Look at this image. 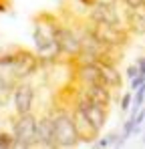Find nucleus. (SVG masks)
<instances>
[{
    "label": "nucleus",
    "mask_w": 145,
    "mask_h": 149,
    "mask_svg": "<svg viewBox=\"0 0 145 149\" xmlns=\"http://www.w3.org/2000/svg\"><path fill=\"white\" fill-rule=\"evenodd\" d=\"M61 24V18L52 12H40L34 16V47H36V54L40 58V69L47 65H54L61 54H59V47H56V30Z\"/></svg>",
    "instance_id": "obj_1"
},
{
    "label": "nucleus",
    "mask_w": 145,
    "mask_h": 149,
    "mask_svg": "<svg viewBox=\"0 0 145 149\" xmlns=\"http://www.w3.org/2000/svg\"><path fill=\"white\" fill-rule=\"evenodd\" d=\"M95 63H97V61H95ZM99 69H101V74H103L105 85H107L111 91H115V89H121V87H123V77H121V73L117 71V67L101 65V63H99Z\"/></svg>",
    "instance_id": "obj_14"
},
{
    "label": "nucleus",
    "mask_w": 145,
    "mask_h": 149,
    "mask_svg": "<svg viewBox=\"0 0 145 149\" xmlns=\"http://www.w3.org/2000/svg\"><path fill=\"white\" fill-rule=\"evenodd\" d=\"M131 93H125L123 97H121V111H127L129 109V105H131Z\"/></svg>",
    "instance_id": "obj_17"
},
{
    "label": "nucleus",
    "mask_w": 145,
    "mask_h": 149,
    "mask_svg": "<svg viewBox=\"0 0 145 149\" xmlns=\"http://www.w3.org/2000/svg\"><path fill=\"white\" fill-rule=\"evenodd\" d=\"M143 141H145V135H143Z\"/></svg>",
    "instance_id": "obj_23"
},
{
    "label": "nucleus",
    "mask_w": 145,
    "mask_h": 149,
    "mask_svg": "<svg viewBox=\"0 0 145 149\" xmlns=\"http://www.w3.org/2000/svg\"><path fill=\"white\" fill-rule=\"evenodd\" d=\"M97 2H109V4H115L117 0H97Z\"/></svg>",
    "instance_id": "obj_21"
},
{
    "label": "nucleus",
    "mask_w": 145,
    "mask_h": 149,
    "mask_svg": "<svg viewBox=\"0 0 145 149\" xmlns=\"http://www.w3.org/2000/svg\"><path fill=\"white\" fill-rule=\"evenodd\" d=\"M50 113H52V121H54V147L59 149L77 147L81 141L77 137L69 109H63V107L54 105V107H50Z\"/></svg>",
    "instance_id": "obj_2"
},
{
    "label": "nucleus",
    "mask_w": 145,
    "mask_h": 149,
    "mask_svg": "<svg viewBox=\"0 0 145 149\" xmlns=\"http://www.w3.org/2000/svg\"><path fill=\"white\" fill-rule=\"evenodd\" d=\"M12 101H14V111L16 115H24L32 111L34 105V87L26 81H18L12 93Z\"/></svg>",
    "instance_id": "obj_8"
},
{
    "label": "nucleus",
    "mask_w": 145,
    "mask_h": 149,
    "mask_svg": "<svg viewBox=\"0 0 145 149\" xmlns=\"http://www.w3.org/2000/svg\"><path fill=\"white\" fill-rule=\"evenodd\" d=\"M89 20L93 22H109V24H119L121 16L119 10H117V2L115 4H109V2H97L95 6L89 8V14H87Z\"/></svg>",
    "instance_id": "obj_10"
},
{
    "label": "nucleus",
    "mask_w": 145,
    "mask_h": 149,
    "mask_svg": "<svg viewBox=\"0 0 145 149\" xmlns=\"http://www.w3.org/2000/svg\"><path fill=\"white\" fill-rule=\"evenodd\" d=\"M79 4H83L85 8H91V6H95L97 4V0H77Z\"/></svg>",
    "instance_id": "obj_19"
},
{
    "label": "nucleus",
    "mask_w": 145,
    "mask_h": 149,
    "mask_svg": "<svg viewBox=\"0 0 145 149\" xmlns=\"http://www.w3.org/2000/svg\"><path fill=\"white\" fill-rule=\"evenodd\" d=\"M56 47H59V54L61 58L67 56L69 58H75L81 54V38H79V32L75 24L67 22L61 18V24H59V30H56Z\"/></svg>",
    "instance_id": "obj_5"
},
{
    "label": "nucleus",
    "mask_w": 145,
    "mask_h": 149,
    "mask_svg": "<svg viewBox=\"0 0 145 149\" xmlns=\"http://www.w3.org/2000/svg\"><path fill=\"white\" fill-rule=\"evenodd\" d=\"M38 69H40V58H38V54L34 50L14 47V61H12L8 71L14 74L18 81H24V79L32 77Z\"/></svg>",
    "instance_id": "obj_6"
},
{
    "label": "nucleus",
    "mask_w": 145,
    "mask_h": 149,
    "mask_svg": "<svg viewBox=\"0 0 145 149\" xmlns=\"http://www.w3.org/2000/svg\"><path fill=\"white\" fill-rule=\"evenodd\" d=\"M36 143L38 147L54 149V121L50 111H45L40 117H36Z\"/></svg>",
    "instance_id": "obj_9"
},
{
    "label": "nucleus",
    "mask_w": 145,
    "mask_h": 149,
    "mask_svg": "<svg viewBox=\"0 0 145 149\" xmlns=\"http://www.w3.org/2000/svg\"><path fill=\"white\" fill-rule=\"evenodd\" d=\"M16 147V141H14V133H8V131H0V149H10Z\"/></svg>",
    "instance_id": "obj_15"
},
{
    "label": "nucleus",
    "mask_w": 145,
    "mask_h": 149,
    "mask_svg": "<svg viewBox=\"0 0 145 149\" xmlns=\"http://www.w3.org/2000/svg\"><path fill=\"white\" fill-rule=\"evenodd\" d=\"M12 133H14L16 147H38V143H36V115L32 111L24 113V115H16L12 121Z\"/></svg>",
    "instance_id": "obj_4"
},
{
    "label": "nucleus",
    "mask_w": 145,
    "mask_h": 149,
    "mask_svg": "<svg viewBox=\"0 0 145 149\" xmlns=\"http://www.w3.org/2000/svg\"><path fill=\"white\" fill-rule=\"evenodd\" d=\"M123 26L129 30V34L141 36L145 34V12L139 8H127L125 6V18H123Z\"/></svg>",
    "instance_id": "obj_12"
},
{
    "label": "nucleus",
    "mask_w": 145,
    "mask_h": 149,
    "mask_svg": "<svg viewBox=\"0 0 145 149\" xmlns=\"http://www.w3.org/2000/svg\"><path fill=\"white\" fill-rule=\"evenodd\" d=\"M79 87V93L83 95V97H87L89 101H93V103H99V105H105V107H109L111 105V89L109 87H105V85H77Z\"/></svg>",
    "instance_id": "obj_11"
},
{
    "label": "nucleus",
    "mask_w": 145,
    "mask_h": 149,
    "mask_svg": "<svg viewBox=\"0 0 145 149\" xmlns=\"http://www.w3.org/2000/svg\"><path fill=\"white\" fill-rule=\"evenodd\" d=\"M141 10H143V12H145V0H143V6H141Z\"/></svg>",
    "instance_id": "obj_22"
},
{
    "label": "nucleus",
    "mask_w": 145,
    "mask_h": 149,
    "mask_svg": "<svg viewBox=\"0 0 145 149\" xmlns=\"http://www.w3.org/2000/svg\"><path fill=\"white\" fill-rule=\"evenodd\" d=\"M87 26L91 28V32L95 34L97 38L107 45V47H117V49H123L129 45V30L123 26V22L119 24H109V22H93L89 18H85Z\"/></svg>",
    "instance_id": "obj_3"
},
{
    "label": "nucleus",
    "mask_w": 145,
    "mask_h": 149,
    "mask_svg": "<svg viewBox=\"0 0 145 149\" xmlns=\"http://www.w3.org/2000/svg\"><path fill=\"white\" fill-rule=\"evenodd\" d=\"M143 83H145V74H137V77H133V79H131V89L135 91V89H137V87H141Z\"/></svg>",
    "instance_id": "obj_16"
},
{
    "label": "nucleus",
    "mask_w": 145,
    "mask_h": 149,
    "mask_svg": "<svg viewBox=\"0 0 145 149\" xmlns=\"http://www.w3.org/2000/svg\"><path fill=\"white\" fill-rule=\"evenodd\" d=\"M127 77H129V81H131V79H133V77H137V74H139V67H137V65H131V67H127Z\"/></svg>",
    "instance_id": "obj_18"
},
{
    "label": "nucleus",
    "mask_w": 145,
    "mask_h": 149,
    "mask_svg": "<svg viewBox=\"0 0 145 149\" xmlns=\"http://www.w3.org/2000/svg\"><path fill=\"white\" fill-rule=\"evenodd\" d=\"M69 113H71V119H72V125H75V131H77L79 141L81 143H95L97 139H99L101 129H97L95 125L89 121V117L77 105L69 107Z\"/></svg>",
    "instance_id": "obj_7"
},
{
    "label": "nucleus",
    "mask_w": 145,
    "mask_h": 149,
    "mask_svg": "<svg viewBox=\"0 0 145 149\" xmlns=\"http://www.w3.org/2000/svg\"><path fill=\"white\" fill-rule=\"evenodd\" d=\"M137 67H139V74H145V58L137 61Z\"/></svg>",
    "instance_id": "obj_20"
},
{
    "label": "nucleus",
    "mask_w": 145,
    "mask_h": 149,
    "mask_svg": "<svg viewBox=\"0 0 145 149\" xmlns=\"http://www.w3.org/2000/svg\"><path fill=\"white\" fill-rule=\"evenodd\" d=\"M16 83H18V79L8 69H0V107H6L10 103Z\"/></svg>",
    "instance_id": "obj_13"
}]
</instances>
